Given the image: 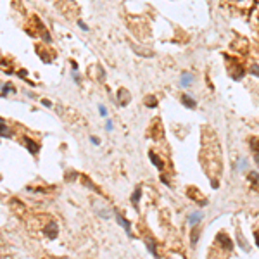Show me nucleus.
<instances>
[{"label":"nucleus","mask_w":259,"mask_h":259,"mask_svg":"<svg viewBox=\"0 0 259 259\" xmlns=\"http://www.w3.org/2000/svg\"><path fill=\"white\" fill-rule=\"evenodd\" d=\"M22 144L26 145V149H28L31 154H37V152H38V144H37V142H33L31 138H24V140H22Z\"/></svg>","instance_id":"nucleus-1"},{"label":"nucleus","mask_w":259,"mask_h":259,"mask_svg":"<svg viewBox=\"0 0 259 259\" xmlns=\"http://www.w3.org/2000/svg\"><path fill=\"white\" fill-rule=\"evenodd\" d=\"M45 235H47L48 238H56L57 237V226H56V223L48 225V228L45 230Z\"/></svg>","instance_id":"nucleus-2"},{"label":"nucleus","mask_w":259,"mask_h":259,"mask_svg":"<svg viewBox=\"0 0 259 259\" xmlns=\"http://www.w3.org/2000/svg\"><path fill=\"white\" fill-rule=\"evenodd\" d=\"M0 135H2V137L4 138H9L11 137V131H7V126H5V123H4V119L0 118Z\"/></svg>","instance_id":"nucleus-3"},{"label":"nucleus","mask_w":259,"mask_h":259,"mask_svg":"<svg viewBox=\"0 0 259 259\" xmlns=\"http://www.w3.org/2000/svg\"><path fill=\"white\" fill-rule=\"evenodd\" d=\"M118 223H119V225H121L123 228L126 230V233H128V235H131V226H130V223L126 221L125 218H121V216H118Z\"/></svg>","instance_id":"nucleus-4"},{"label":"nucleus","mask_w":259,"mask_h":259,"mask_svg":"<svg viewBox=\"0 0 259 259\" xmlns=\"http://www.w3.org/2000/svg\"><path fill=\"white\" fill-rule=\"evenodd\" d=\"M140 193H142V190H140V187H138L137 190H135V193L131 195V202H133V206L135 207H138V200H140Z\"/></svg>","instance_id":"nucleus-5"},{"label":"nucleus","mask_w":259,"mask_h":259,"mask_svg":"<svg viewBox=\"0 0 259 259\" xmlns=\"http://www.w3.org/2000/svg\"><path fill=\"white\" fill-rule=\"evenodd\" d=\"M181 100H183V104H185L187 107H195V102H193L188 95H183V97H181Z\"/></svg>","instance_id":"nucleus-6"},{"label":"nucleus","mask_w":259,"mask_h":259,"mask_svg":"<svg viewBox=\"0 0 259 259\" xmlns=\"http://www.w3.org/2000/svg\"><path fill=\"white\" fill-rule=\"evenodd\" d=\"M150 161H152V163H154L157 168H159V169H163V163H161V161L157 159V155H155L154 152H150Z\"/></svg>","instance_id":"nucleus-7"},{"label":"nucleus","mask_w":259,"mask_h":259,"mask_svg":"<svg viewBox=\"0 0 259 259\" xmlns=\"http://www.w3.org/2000/svg\"><path fill=\"white\" fill-rule=\"evenodd\" d=\"M199 219H200V214L197 213V214H192V216H190V219H188V221H190V225H195V223L199 221Z\"/></svg>","instance_id":"nucleus-8"},{"label":"nucleus","mask_w":259,"mask_h":259,"mask_svg":"<svg viewBox=\"0 0 259 259\" xmlns=\"http://www.w3.org/2000/svg\"><path fill=\"white\" fill-rule=\"evenodd\" d=\"M145 100H147V105H150V107H155V99H154V97H150V99L147 97Z\"/></svg>","instance_id":"nucleus-9"},{"label":"nucleus","mask_w":259,"mask_h":259,"mask_svg":"<svg viewBox=\"0 0 259 259\" xmlns=\"http://www.w3.org/2000/svg\"><path fill=\"white\" fill-rule=\"evenodd\" d=\"M197 237H199V228H195V230H193V233H192V242H193V244L197 242Z\"/></svg>","instance_id":"nucleus-10"},{"label":"nucleus","mask_w":259,"mask_h":259,"mask_svg":"<svg viewBox=\"0 0 259 259\" xmlns=\"http://www.w3.org/2000/svg\"><path fill=\"white\" fill-rule=\"evenodd\" d=\"M78 26H80V28H81L83 31H88V26H86L83 21H78Z\"/></svg>","instance_id":"nucleus-11"},{"label":"nucleus","mask_w":259,"mask_h":259,"mask_svg":"<svg viewBox=\"0 0 259 259\" xmlns=\"http://www.w3.org/2000/svg\"><path fill=\"white\" fill-rule=\"evenodd\" d=\"M181 81H183V85H187V83H188V81H192V76H188V74H185Z\"/></svg>","instance_id":"nucleus-12"},{"label":"nucleus","mask_w":259,"mask_h":259,"mask_svg":"<svg viewBox=\"0 0 259 259\" xmlns=\"http://www.w3.org/2000/svg\"><path fill=\"white\" fill-rule=\"evenodd\" d=\"M9 90H12V85H11V83H7V85L4 86V92H2V95H5V93H7Z\"/></svg>","instance_id":"nucleus-13"},{"label":"nucleus","mask_w":259,"mask_h":259,"mask_svg":"<svg viewBox=\"0 0 259 259\" xmlns=\"http://www.w3.org/2000/svg\"><path fill=\"white\" fill-rule=\"evenodd\" d=\"M99 111H100V114H102V116H105V114H107V111H105V107H104V105H100V107H99Z\"/></svg>","instance_id":"nucleus-14"},{"label":"nucleus","mask_w":259,"mask_h":259,"mask_svg":"<svg viewBox=\"0 0 259 259\" xmlns=\"http://www.w3.org/2000/svg\"><path fill=\"white\" fill-rule=\"evenodd\" d=\"M252 73H254L256 76H259V67L257 66H252Z\"/></svg>","instance_id":"nucleus-15"},{"label":"nucleus","mask_w":259,"mask_h":259,"mask_svg":"<svg viewBox=\"0 0 259 259\" xmlns=\"http://www.w3.org/2000/svg\"><path fill=\"white\" fill-rule=\"evenodd\" d=\"M92 142H93L95 145H99V138H97V137H92Z\"/></svg>","instance_id":"nucleus-16"},{"label":"nucleus","mask_w":259,"mask_h":259,"mask_svg":"<svg viewBox=\"0 0 259 259\" xmlns=\"http://www.w3.org/2000/svg\"><path fill=\"white\" fill-rule=\"evenodd\" d=\"M42 102H43L45 107H50V102H48V100H42Z\"/></svg>","instance_id":"nucleus-17"}]
</instances>
